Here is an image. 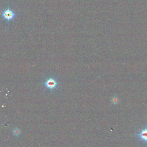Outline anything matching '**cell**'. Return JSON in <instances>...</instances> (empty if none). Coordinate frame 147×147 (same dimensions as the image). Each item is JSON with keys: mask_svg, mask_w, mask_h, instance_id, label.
Masks as SVG:
<instances>
[{"mask_svg": "<svg viewBox=\"0 0 147 147\" xmlns=\"http://www.w3.org/2000/svg\"><path fill=\"white\" fill-rule=\"evenodd\" d=\"M43 84L45 88L50 90L52 91L56 88L58 83L57 81L54 78H50L47 79Z\"/></svg>", "mask_w": 147, "mask_h": 147, "instance_id": "obj_2", "label": "cell"}, {"mask_svg": "<svg viewBox=\"0 0 147 147\" xmlns=\"http://www.w3.org/2000/svg\"><path fill=\"white\" fill-rule=\"evenodd\" d=\"M135 136L137 137L140 141L145 143L146 146H147V126L145 125V128L140 130Z\"/></svg>", "mask_w": 147, "mask_h": 147, "instance_id": "obj_3", "label": "cell"}, {"mask_svg": "<svg viewBox=\"0 0 147 147\" xmlns=\"http://www.w3.org/2000/svg\"><path fill=\"white\" fill-rule=\"evenodd\" d=\"M13 134L14 136H17L20 134V131L18 128H15L13 130Z\"/></svg>", "mask_w": 147, "mask_h": 147, "instance_id": "obj_5", "label": "cell"}, {"mask_svg": "<svg viewBox=\"0 0 147 147\" xmlns=\"http://www.w3.org/2000/svg\"><path fill=\"white\" fill-rule=\"evenodd\" d=\"M1 15L3 19L7 21L8 23H9L10 21L15 18L16 14L14 11L10 10L9 7H8V8L3 11Z\"/></svg>", "mask_w": 147, "mask_h": 147, "instance_id": "obj_1", "label": "cell"}, {"mask_svg": "<svg viewBox=\"0 0 147 147\" xmlns=\"http://www.w3.org/2000/svg\"><path fill=\"white\" fill-rule=\"evenodd\" d=\"M111 102L114 105H117L119 102V99L116 96H113L111 99Z\"/></svg>", "mask_w": 147, "mask_h": 147, "instance_id": "obj_4", "label": "cell"}]
</instances>
